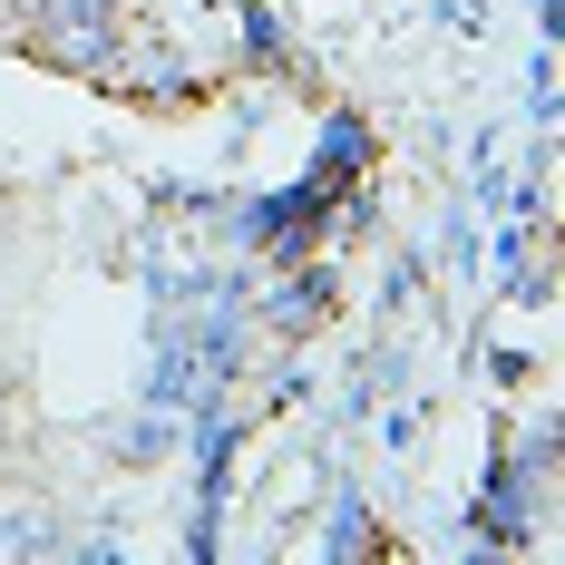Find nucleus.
<instances>
[{
    "label": "nucleus",
    "mask_w": 565,
    "mask_h": 565,
    "mask_svg": "<svg viewBox=\"0 0 565 565\" xmlns=\"http://www.w3.org/2000/svg\"><path fill=\"white\" fill-rule=\"evenodd\" d=\"M274 322H282V332H302V322H322V282H312V274H292V282L274 292Z\"/></svg>",
    "instance_id": "nucleus-3"
},
{
    "label": "nucleus",
    "mask_w": 565,
    "mask_h": 565,
    "mask_svg": "<svg viewBox=\"0 0 565 565\" xmlns=\"http://www.w3.org/2000/svg\"><path fill=\"white\" fill-rule=\"evenodd\" d=\"M20 40L40 58H58V68H108V50H117V0H40L30 20H20Z\"/></svg>",
    "instance_id": "nucleus-1"
},
{
    "label": "nucleus",
    "mask_w": 565,
    "mask_h": 565,
    "mask_svg": "<svg viewBox=\"0 0 565 565\" xmlns=\"http://www.w3.org/2000/svg\"><path fill=\"white\" fill-rule=\"evenodd\" d=\"M108 88H127V98H147V108H185L195 98V68L175 58V40H157V30H127L117 20V50H108V68H98Z\"/></svg>",
    "instance_id": "nucleus-2"
}]
</instances>
